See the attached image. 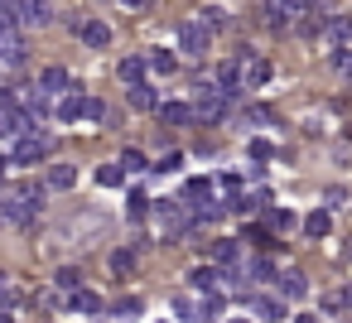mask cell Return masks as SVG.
Segmentation results:
<instances>
[{
  "instance_id": "7",
  "label": "cell",
  "mask_w": 352,
  "mask_h": 323,
  "mask_svg": "<svg viewBox=\"0 0 352 323\" xmlns=\"http://www.w3.org/2000/svg\"><path fill=\"white\" fill-rule=\"evenodd\" d=\"M78 39H82L87 49H111V25H102V20H82V25H78Z\"/></svg>"
},
{
  "instance_id": "5",
  "label": "cell",
  "mask_w": 352,
  "mask_h": 323,
  "mask_svg": "<svg viewBox=\"0 0 352 323\" xmlns=\"http://www.w3.org/2000/svg\"><path fill=\"white\" fill-rule=\"evenodd\" d=\"M0 68H25V39H20L15 25L0 34Z\"/></svg>"
},
{
  "instance_id": "14",
  "label": "cell",
  "mask_w": 352,
  "mask_h": 323,
  "mask_svg": "<svg viewBox=\"0 0 352 323\" xmlns=\"http://www.w3.org/2000/svg\"><path fill=\"white\" fill-rule=\"evenodd\" d=\"M328 232H333V217H328V208H318V212H309V217H304V236L323 241Z\"/></svg>"
},
{
  "instance_id": "47",
  "label": "cell",
  "mask_w": 352,
  "mask_h": 323,
  "mask_svg": "<svg viewBox=\"0 0 352 323\" xmlns=\"http://www.w3.org/2000/svg\"><path fill=\"white\" fill-rule=\"evenodd\" d=\"M0 174H6V159H0Z\"/></svg>"
},
{
  "instance_id": "38",
  "label": "cell",
  "mask_w": 352,
  "mask_h": 323,
  "mask_svg": "<svg viewBox=\"0 0 352 323\" xmlns=\"http://www.w3.org/2000/svg\"><path fill=\"white\" fill-rule=\"evenodd\" d=\"M0 111H20V97L10 87H0Z\"/></svg>"
},
{
  "instance_id": "17",
  "label": "cell",
  "mask_w": 352,
  "mask_h": 323,
  "mask_svg": "<svg viewBox=\"0 0 352 323\" xmlns=\"http://www.w3.org/2000/svg\"><path fill=\"white\" fill-rule=\"evenodd\" d=\"M270 58H246V87H265L270 82Z\"/></svg>"
},
{
  "instance_id": "34",
  "label": "cell",
  "mask_w": 352,
  "mask_h": 323,
  "mask_svg": "<svg viewBox=\"0 0 352 323\" xmlns=\"http://www.w3.org/2000/svg\"><path fill=\"white\" fill-rule=\"evenodd\" d=\"M251 159H275V145L270 140H251Z\"/></svg>"
},
{
  "instance_id": "32",
  "label": "cell",
  "mask_w": 352,
  "mask_h": 323,
  "mask_svg": "<svg viewBox=\"0 0 352 323\" xmlns=\"http://www.w3.org/2000/svg\"><path fill=\"white\" fill-rule=\"evenodd\" d=\"M265 222H270V227H294V217H289L285 208H265Z\"/></svg>"
},
{
  "instance_id": "25",
  "label": "cell",
  "mask_w": 352,
  "mask_h": 323,
  "mask_svg": "<svg viewBox=\"0 0 352 323\" xmlns=\"http://www.w3.org/2000/svg\"><path fill=\"white\" fill-rule=\"evenodd\" d=\"M116 164H121V169H126V174H145V169H150V159H145V155H140V150H126V155H121V159H116Z\"/></svg>"
},
{
  "instance_id": "28",
  "label": "cell",
  "mask_w": 352,
  "mask_h": 323,
  "mask_svg": "<svg viewBox=\"0 0 352 323\" xmlns=\"http://www.w3.org/2000/svg\"><path fill=\"white\" fill-rule=\"evenodd\" d=\"M140 309H145V304H140L135 294H126V299H116V304H111V313H121V318H135Z\"/></svg>"
},
{
  "instance_id": "40",
  "label": "cell",
  "mask_w": 352,
  "mask_h": 323,
  "mask_svg": "<svg viewBox=\"0 0 352 323\" xmlns=\"http://www.w3.org/2000/svg\"><path fill=\"white\" fill-rule=\"evenodd\" d=\"M179 164H184V159H179V155H164V159H160V164H155V169H160V174H174V169H179Z\"/></svg>"
},
{
  "instance_id": "12",
  "label": "cell",
  "mask_w": 352,
  "mask_h": 323,
  "mask_svg": "<svg viewBox=\"0 0 352 323\" xmlns=\"http://www.w3.org/2000/svg\"><path fill=\"white\" fill-rule=\"evenodd\" d=\"M131 107H135V111H160L164 102H160V92H155L150 82H140V87H131Z\"/></svg>"
},
{
  "instance_id": "46",
  "label": "cell",
  "mask_w": 352,
  "mask_h": 323,
  "mask_svg": "<svg viewBox=\"0 0 352 323\" xmlns=\"http://www.w3.org/2000/svg\"><path fill=\"white\" fill-rule=\"evenodd\" d=\"M227 323H251V318H227Z\"/></svg>"
},
{
  "instance_id": "39",
  "label": "cell",
  "mask_w": 352,
  "mask_h": 323,
  "mask_svg": "<svg viewBox=\"0 0 352 323\" xmlns=\"http://www.w3.org/2000/svg\"><path fill=\"white\" fill-rule=\"evenodd\" d=\"M246 241H256V246H275V241H270V232H265V227H251V232H246Z\"/></svg>"
},
{
  "instance_id": "6",
  "label": "cell",
  "mask_w": 352,
  "mask_h": 323,
  "mask_svg": "<svg viewBox=\"0 0 352 323\" xmlns=\"http://www.w3.org/2000/svg\"><path fill=\"white\" fill-rule=\"evenodd\" d=\"M39 92H44V97H68V92H73L68 68H44V73H39Z\"/></svg>"
},
{
  "instance_id": "3",
  "label": "cell",
  "mask_w": 352,
  "mask_h": 323,
  "mask_svg": "<svg viewBox=\"0 0 352 323\" xmlns=\"http://www.w3.org/2000/svg\"><path fill=\"white\" fill-rule=\"evenodd\" d=\"M150 212H155V222L164 227V236H179V232H188V222H193V217H188V208H184V203H174V198H155V208H150Z\"/></svg>"
},
{
  "instance_id": "31",
  "label": "cell",
  "mask_w": 352,
  "mask_h": 323,
  "mask_svg": "<svg viewBox=\"0 0 352 323\" xmlns=\"http://www.w3.org/2000/svg\"><path fill=\"white\" fill-rule=\"evenodd\" d=\"M150 208H155V203H150L145 193H131V217H135V222H140V217H145Z\"/></svg>"
},
{
  "instance_id": "11",
  "label": "cell",
  "mask_w": 352,
  "mask_h": 323,
  "mask_svg": "<svg viewBox=\"0 0 352 323\" xmlns=\"http://www.w3.org/2000/svg\"><path fill=\"white\" fill-rule=\"evenodd\" d=\"M265 5H275V10H280L285 20H289V15H294V20H309L318 0H265Z\"/></svg>"
},
{
  "instance_id": "2",
  "label": "cell",
  "mask_w": 352,
  "mask_h": 323,
  "mask_svg": "<svg viewBox=\"0 0 352 323\" xmlns=\"http://www.w3.org/2000/svg\"><path fill=\"white\" fill-rule=\"evenodd\" d=\"M49 155H54V140L34 131V135H20V140H15V150H10V164H44Z\"/></svg>"
},
{
  "instance_id": "22",
  "label": "cell",
  "mask_w": 352,
  "mask_h": 323,
  "mask_svg": "<svg viewBox=\"0 0 352 323\" xmlns=\"http://www.w3.org/2000/svg\"><path fill=\"white\" fill-rule=\"evenodd\" d=\"M73 183H78V169L73 164H54L49 169V188H73Z\"/></svg>"
},
{
  "instance_id": "36",
  "label": "cell",
  "mask_w": 352,
  "mask_h": 323,
  "mask_svg": "<svg viewBox=\"0 0 352 323\" xmlns=\"http://www.w3.org/2000/svg\"><path fill=\"white\" fill-rule=\"evenodd\" d=\"M174 313H179L184 323H198V304H188V299H179V304H174Z\"/></svg>"
},
{
  "instance_id": "21",
  "label": "cell",
  "mask_w": 352,
  "mask_h": 323,
  "mask_svg": "<svg viewBox=\"0 0 352 323\" xmlns=\"http://www.w3.org/2000/svg\"><path fill=\"white\" fill-rule=\"evenodd\" d=\"M145 68H150L145 58H126V63H121V82H131V87H140V82H145Z\"/></svg>"
},
{
  "instance_id": "43",
  "label": "cell",
  "mask_w": 352,
  "mask_h": 323,
  "mask_svg": "<svg viewBox=\"0 0 352 323\" xmlns=\"http://www.w3.org/2000/svg\"><path fill=\"white\" fill-rule=\"evenodd\" d=\"M126 5H131V10H150V5H155V0H126Z\"/></svg>"
},
{
  "instance_id": "16",
  "label": "cell",
  "mask_w": 352,
  "mask_h": 323,
  "mask_svg": "<svg viewBox=\"0 0 352 323\" xmlns=\"http://www.w3.org/2000/svg\"><path fill=\"white\" fill-rule=\"evenodd\" d=\"M256 313H261L265 323H285V299H280V294H261V299H256Z\"/></svg>"
},
{
  "instance_id": "42",
  "label": "cell",
  "mask_w": 352,
  "mask_h": 323,
  "mask_svg": "<svg viewBox=\"0 0 352 323\" xmlns=\"http://www.w3.org/2000/svg\"><path fill=\"white\" fill-rule=\"evenodd\" d=\"M198 25H208V30H217V25H222V10H203V20H198Z\"/></svg>"
},
{
  "instance_id": "18",
  "label": "cell",
  "mask_w": 352,
  "mask_h": 323,
  "mask_svg": "<svg viewBox=\"0 0 352 323\" xmlns=\"http://www.w3.org/2000/svg\"><path fill=\"white\" fill-rule=\"evenodd\" d=\"M20 20L25 25H49V0H20Z\"/></svg>"
},
{
  "instance_id": "35",
  "label": "cell",
  "mask_w": 352,
  "mask_h": 323,
  "mask_svg": "<svg viewBox=\"0 0 352 323\" xmlns=\"http://www.w3.org/2000/svg\"><path fill=\"white\" fill-rule=\"evenodd\" d=\"M251 280H280V275H275L270 260H256V265H251Z\"/></svg>"
},
{
  "instance_id": "20",
  "label": "cell",
  "mask_w": 352,
  "mask_h": 323,
  "mask_svg": "<svg viewBox=\"0 0 352 323\" xmlns=\"http://www.w3.org/2000/svg\"><path fill=\"white\" fill-rule=\"evenodd\" d=\"M188 285H193V289H212V285H222V270L198 265V270H188Z\"/></svg>"
},
{
  "instance_id": "33",
  "label": "cell",
  "mask_w": 352,
  "mask_h": 323,
  "mask_svg": "<svg viewBox=\"0 0 352 323\" xmlns=\"http://www.w3.org/2000/svg\"><path fill=\"white\" fill-rule=\"evenodd\" d=\"M246 121H256V126H270V121H275V111H270V107H251V111H246Z\"/></svg>"
},
{
  "instance_id": "26",
  "label": "cell",
  "mask_w": 352,
  "mask_h": 323,
  "mask_svg": "<svg viewBox=\"0 0 352 323\" xmlns=\"http://www.w3.org/2000/svg\"><path fill=\"white\" fill-rule=\"evenodd\" d=\"M121 179H126V169H121V164H102V169H97V183H102V188H116Z\"/></svg>"
},
{
  "instance_id": "24",
  "label": "cell",
  "mask_w": 352,
  "mask_h": 323,
  "mask_svg": "<svg viewBox=\"0 0 352 323\" xmlns=\"http://www.w3.org/2000/svg\"><path fill=\"white\" fill-rule=\"evenodd\" d=\"M25 111H30L34 121H39V116H49V97H44L39 87H34V92H25Z\"/></svg>"
},
{
  "instance_id": "13",
  "label": "cell",
  "mask_w": 352,
  "mask_h": 323,
  "mask_svg": "<svg viewBox=\"0 0 352 323\" xmlns=\"http://www.w3.org/2000/svg\"><path fill=\"white\" fill-rule=\"evenodd\" d=\"M193 116H198V111H193L188 102H164V107H160V121H164V126H184V121H193Z\"/></svg>"
},
{
  "instance_id": "23",
  "label": "cell",
  "mask_w": 352,
  "mask_h": 323,
  "mask_svg": "<svg viewBox=\"0 0 352 323\" xmlns=\"http://www.w3.org/2000/svg\"><path fill=\"white\" fill-rule=\"evenodd\" d=\"M54 285H58L63 294H73V289H82V275H78V265H63V270L54 275Z\"/></svg>"
},
{
  "instance_id": "37",
  "label": "cell",
  "mask_w": 352,
  "mask_h": 323,
  "mask_svg": "<svg viewBox=\"0 0 352 323\" xmlns=\"http://www.w3.org/2000/svg\"><path fill=\"white\" fill-rule=\"evenodd\" d=\"M0 20L15 25V20H20V0H0Z\"/></svg>"
},
{
  "instance_id": "9",
  "label": "cell",
  "mask_w": 352,
  "mask_h": 323,
  "mask_svg": "<svg viewBox=\"0 0 352 323\" xmlns=\"http://www.w3.org/2000/svg\"><path fill=\"white\" fill-rule=\"evenodd\" d=\"M63 304H68V313H87V318H92V313H102V309H107V304H102V299H97V294H92V289H73V294H68V299H63Z\"/></svg>"
},
{
  "instance_id": "4",
  "label": "cell",
  "mask_w": 352,
  "mask_h": 323,
  "mask_svg": "<svg viewBox=\"0 0 352 323\" xmlns=\"http://www.w3.org/2000/svg\"><path fill=\"white\" fill-rule=\"evenodd\" d=\"M208 44H212V30H208V25H184V30H179V49H184L188 58L208 54Z\"/></svg>"
},
{
  "instance_id": "10",
  "label": "cell",
  "mask_w": 352,
  "mask_h": 323,
  "mask_svg": "<svg viewBox=\"0 0 352 323\" xmlns=\"http://www.w3.org/2000/svg\"><path fill=\"white\" fill-rule=\"evenodd\" d=\"M145 63H150V73H160V78L179 73V54H169V49H150V54H145Z\"/></svg>"
},
{
  "instance_id": "30",
  "label": "cell",
  "mask_w": 352,
  "mask_h": 323,
  "mask_svg": "<svg viewBox=\"0 0 352 323\" xmlns=\"http://www.w3.org/2000/svg\"><path fill=\"white\" fill-rule=\"evenodd\" d=\"M15 309V289H10V280L0 275V313H10Z\"/></svg>"
},
{
  "instance_id": "19",
  "label": "cell",
  "mask_w": 352,
  "mask_h": 323,
  "mask_svg": "<svg viewBox=\"0 0 352 323\" xmlns=\"http://www.w3.org/2000/svg\"><path fill=\"white\" fill-rule=\"evenodd\" d=\"M236 256H241V246H236V241H212V260H217L222 270H232V265H236Z\"/></svg>"
},
{
  "instance_id": "41",
  "label": "cell",
  "mask_w": 352,
  "mask_h": 323,
  "mask_svg": "<svg viewBox=\"0 0 352 323\" xmlns=\"http://www.w3.org/2000/svg\"><path fill=\"white\" fill-rule=\"evenodd\" d=\"M333 304H338V309H352V285H342V289L333 294Z\"/></svg>"
},
{
  "instance_id": "29",
  "label": "cell",
  "mask_w": 352,
  "mask_h": 323,
  "mask_svg": "<svg viewBox=\"0 0 352 323\" xmlns=\"http://www.w3.org/2000/svg\"><path fill=\"white\" fill-rule=\"evenodd\" d=\"M333 73H342V78H352V49H333Z\"/></svg>"
},
{
  "instance_id": "45",
  "label": "cell",
  "mask_w": 352,
  "mask_h": 323,
  "mask_svg": "<svg viewBox=\"0 0 352 323\" xmlns=\"http://www.w3.org/2000/svg\"><path fill=\"white\" fill-rule=\"evenodd\" d=\"M6 30H10V20H0V34H6Z\"/></svg>"
},
{
  "instance_id": "15",
  "label": "cell",
  "mask_w": 352,
  "mask_h": 323,
  "mask_svg": "<svg viewBox=\"0 0 352 323\" xmlns=\"http://www.w3.org/2000/svg\"><path fill=\"white\" fill-rule=\"evenodd\" d=\"M304 294H309V280L299 270H285L280 275V299H304Z\"/></svg>"
},
{
  "instance_id": "1",
  "label": "cell",
  "mask_w": 352,
  "mask_h": 323,
  "mask_svg": "<svg viewBox=\"0 0 352 323\" xmlns=\"http://www.w3.org/2000/svg\"><path fill=\"white\" fill-rule=\"evenodd\" d=\"M39 198H44V188H39V183H20V188H10V193H6V208H0V212H6L10 222H20V227H25V222H34V217H39Z\"/></svg>"
},
{
  "instance_id": "27",
  "label": "cell",
  "mask_w": 352,
  "mask_h": 323,
  "mask_svg": "<svg viewBox=\"0 0 352 323\" xmlns=\"http://www.w3.org/2000/svg\"><path fill=\"white\" fill-rule=\"evenodd\" d=\"M135 270V251H111V275H131Z\"/></svg>"
},
{
  "instance_id": "8",
  "label": "cell",
  "mask_w": 352,
  "mask_h": 323,
  "mask_svg": "<svg viewBox=\"0 0 352 323\" xmlns=\"http://www.w3.org/2000/svg\"><path fill=\"white\" fill-rule=\"evenodd\" d=\"M87 107H92V97H82V92H68L63 102H58V116L73 126V121H87Z\"/></svg>"
},
{
  "instance_id": "44",
  "label": "cell",
  "mask_w": 352,
  "mask_h": 323,
  "mask_svg": "<svg viewBox=\"0 0 352 323\" xmlns=\"http://www.w3.org/2000/svg\"><path fill=\"white\" fill-rule=\"evenodd\" d=\"M289 323H318V318H314V313H299V318H289Z\"/></svg>"
}]
</instances>
